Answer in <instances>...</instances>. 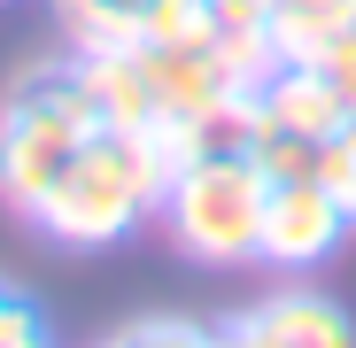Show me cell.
<instances>
[{"instance_id": "cell-1", "label": "cell", "mask_w": 356, "mask_h": 348, "mask_svg": "<svg viewBox=\"0 0 356 348\" xmlns=\"http://www.w3.org/2000/svg\"><path fill=\"white\" fill-rule=\"evenodd\" d=\"M264 201H271V179L256 170V155H194L178 163L155 209L194 263H248L264 240Z\"/></svg>"}, {"instance_id": "cell-2", "label": "cell", "mask_w": 356, "mask_h": 348, "mask_svg": "<svg viewBox=\"0 0 356 348\" xmlns=\"http://www.w3.org/2000/svg\"><path fill=\"white\" fill-rule=\"evenodd\" d=\"M86 132H101V116L86 101V85L70 70L31 78L8 108H0V201L8 209H39V194L63 179V163L86 147Z\"/></svg>"}, {"instance_id": "cell-3", "label": "cell", "mask_w": 356, "mask_h": 348, "mask_svg": "<svg viewBox=\"0 0 356 348\" xmlns=\"http://www.w3.org/2000/svg\"><path fill=\"white\" fill-rule=\"evenodd\" d=\"M341 232H348V209L333 201L325 179H279L271 201H264V240H256V256L279 263V271H318V263L341 248Z\"/></svg>"}, {"instance_id": "cell-4", "label": "cell", "mask_w": 356, "mask_h": 348, "mask_svg": "<svg viewBox=\"0 0 356 348\" xmlns=\"http://www.w3.org/2000/svg\"><path fill=\"white\" fill-rule=\"evenodd\" d=\"M78 47H155V39H217L202 0H54Z\"/></svg>"}, {"instance_id": "cell-5", "label": "cell", "mask_w": 356, "mask_h": 348, "mask_svg": "<svg viewBox=\"0 0 356 348\" xmlns=\"http://www.w3.org/2000/svg\"><path fill=\"white\" fill-rule=\"evenodd\" d=\"M70 78L86 85V101L108 132H147L155 124V85H147L140 47H78Z\"/></svg>"}, {"instance_id": "cell-6", "label": "cell", "mask_w": 356, "mask_h": 348, "mask_svg": "<svg viewBox=\"0 0 356 348\" xmlns=\"http://www.w3.org/2000/svg\"><path fill=\"white\" fill-rule=\"evenodd\" d=\"M256 93H264V124L310 140V147H325V140L348 124V101L333 93V78H325L318 63H279Z\"/></svg>"}, {"instance_id": "cell-7", "label": "cell", "mask_w": 356, "mask_h": 348, "mask_svg": "<svg viewBox=\"0 0 356 348\" xmlns=\"http://www.w3.org/2000/svg\"><path fill=\"white\" fill-rule=\"evenodd\" d=\"M256 325L279 340V348H356V317L333 302V295H271L256 302Z\"/></svg>"}, {"instance_id": "cell-8", "label": "cell", "mask_w": 356, "mask_h": 348, "mask_svg": "<svg viewBox=\"0 0 356 348\" xmlns=\"http://www.w3.org/2000/svg\"><path fill=\"white\" fill-rule=\"evenodd\" d=\"M348 31H356V0H271L279 63H325Z\"/></svg>"}, {"instance_id": "cell-9", "label": "cell", "mask_w": 356, "mask_h": 348, "mask_svg": "<svg viewBox=\"0 0 356 348\" xmlns=\"http://www.w3.org/2000/svg\"><path fill=\"white\" fill-rule=\"evenodd\" d=\"M248 155H256V170H264L271 186H279V179H318V147L294 140V132H279V124H264Z\"/></svg>"}, {"instance_id": "cell-10", "label": "cell", "mask_w": 356, "mask_h": 348, "mask_svg": "<svg viewBox=\"0 0 356 348\" xmlns=\"http://www.w3.org/2000/svg\"><path fill=\"white\" fill-rule=\"evenodd\" d=\"M318 179L333 186V201L348 209V224H356V108H348V124L318 147Z\"/></svg>"}, {"instance_id": "cell-11", "label": "cell", "mask_w": 356, "mask_h": 348, "mask_svg": "<svg viewBox=\"0 0 356 348\" xmlns=\"http://www.w3.org/2000/svg\"><path fill=\"white\" fill-rule=\"evenodd\" d=\"M124 348H217V333H202L186 317H147V325L124 333Z\"/></svg>"}, {"instance_id": "cell-12", "label": "cell", "mask_w": 356, "mask_h": 348, "mask_svg": "<svg viewBox=\"0 0 356 348\" xmlns=\"http://www.w3.org/2000/svg\"><path fill=\"white\" fill-rule=\"evenodd\" d=\"M217 31H271V0H202Z\"/></svg>"}, {"instance_id": "cell-13", "label": "cell", "mask_w": 356, "mask_h": 348, "mask_svg": "<svg viewBox=\"0 0 356 348\" xmlns=\"http://www.w3.org/2000/svg\"><path fill=\"white\" fill-rule=\"evenodd\" d=\"M47 325H39V310L24 302V295H8V286H0V348L8 340H39Z\"/></svg>"}, {"instance_id": "cell-14", "label": "cell", "mask_w": 356, "mask_h": 348, "mask_svg": "<svg viewBox=\"0 0 356 348\" xmlns=\"http://www.w3.org/2000/svg\"><path fill=\"white\" fill-rule=\"evenodd\" d=\"M318 70H325V78H333V93H341V101L356 108V31H348V39H341V47L325 54V63H318Z\"/></svg>"}, {"instance_id": "cell-15", "label": "cell", "mask_w": 356, "mask_h": 348, "mask_svg": "<svg viewBox=\"0 0 356 348\" xmlns=\"http://www.w3.org/2000/svg\"><path fill=\"white\" fill-rule=\"evenodd\" d=\"M217 348H279V340H271V333L256 325V310H248V317H232V325L217 333Z\"/></svg>"}, {"instance_id": "cell-16", "label": "cell", "mask_w": 356, "mask_h": 348, "mask_svg": "<svg viewBox=\"0 0 356 348\" xmlns=\"http://www.w3.org/2000/svg\"><path fill=\"white\" fill-rule=\"evenodd\" d=\"M8 348H47V333H39V340H8Z\"/></svg>"}, {"instance_id": "cell-17", "label": "cell", "mask_w": 356, "mask_h": 348, "mask_svg": "<svg viewBox=\"0 0 356 348\" xmlns=\"http://www.w3.org/2000/svg\"><path fill=\"white\" fill-rule=\"evenodd\" d=\"M108 348H124V340H108Z\"/></svg>"}]
</instances>
